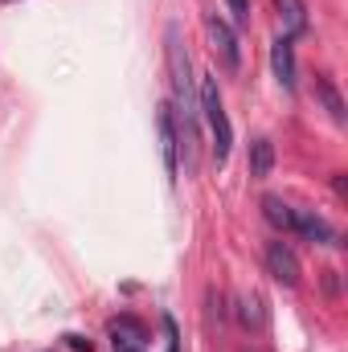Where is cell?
<instances>
[{
	"label": "cell",
	"instance_id": "1",
	"mask_svg": "<svg viewBox=\"0 0 348 352\" xmlns=\"http://www.w3.org/2000/svg\"><path fill=\"white\" fill-rule=\"evenodd\" d=\"M168 74H173V98H176V115L180 119V152H184V168L197 164V82H193V66H188V50L180 45L176 25L168 29Z\"/></svg>",
	"mask_w": 348,
	"mask_h": 352
},
{
	"label": "cell",
	"instance_id": "2",
	"mask_svg": "<svg viewBox=\"0 0 348 352\" xmlns=\"http://www.w3.org/2000/svg\"><path fill=\"white\" fill-rule=\"evenodd\" d=\"M197 111H201L205 123H209L213 160L226 164V160H230V148H234V127H230V115H226V102H221V90H217V78H213V74H205L201 87H197Z\"/></svg>",
	"mask_w": 348,
	"mask_h": 352
},
{
	"label": "cell",
	"instance_id": "3",
	"mask_svg": "<svg viewBox=\"0 0 348 352\" xmlns=\"http://www.w3.org/2000/svg\"><path fill=\"white\" fill-rule=\"evenodd\" d=\"M205 33H209V45H213L221 70H226V74H238V70H242V45H238L234 25L221 21L217 12H209V16H205Z\"/></svg>",
	"mask_w": 348,
	"mask_h": 352
},
{
	"label": "cell",
	"instance_id": "4",
	"mask_svg": "<svg viewBox=\"0 0 348 352\" xmlns=\"http://www.w3.org/2000/svg\"><path fill=\"white\" fill-rule=\"evenodd\" d=\"M287 234H295L303 242H316V246H340V234L328 226V217H320L316 209H299V205H291Z\"/></svg>",
	"mask_w": 348,
	"mask_h": 352
},
{
	"label": "cell",
	"instance_id": "5",
	"mask_svg": "<svg viewBox=\"0 0 348 352\" xmlns=\"http://www.w3.org/2000/svg\"><path fill=\"white\" fill-rule=\"evenodd\" d=\"M266 270H270V278L274 283H283V287H299V254L283 242V238H274V242H266Z\"/></svg>",
	"mask_w": 348,
	"mask_h": 352
},
{
	"label": "cell",
	"instance_id": "6",
	"mask_svg": "<svg viewBox=\"0 0 348 352\" xmlns=\"http://www.w3.org/2000/svg\"><path fill=\"white\" fill-rule=\"evenodd\" d=\"M156 131H160V156H164V173H168V180H176V173H180V140H176L173 107H160V111H156Z\"/></svg>",
	"mask_w": 348,
	"mask_h": 352
},
{
	"label": "cell",
	"instance_id": "7",
	"mask_svg": "<svg viewBox=\"0 0 348 352\" xmlns=\"http://www.w3.org/2000/svg\"><path fill=\"white\" fill-rule=\"evenodd\" d=\"M111 340H115V352H144L148 332H144V324H140V320L123 316V320H115V324H111Z\"/></svg>",
	"mask_w": 348,
	"mask_h": 352
},
{
	"label": "cell",
	"instance_id": "8",
	"mask_svg": "<svg viewBox=\"0 0 348 352\" xmlns=\"http://www.w3.org/2000/svg\"><path fill=\"white\" fill-rule=\"evenodd\" d=\"M270 66H274V74H279L283 87L295 90V45H291V37H274V45H270Z\"/></svg>",
	"mask_w": 348,
	"mask_h": 352
},
{
	"label": "cell",
	"instance_id": "9",
	"mask_svg": "<svg viewBox=\"0 0 348 352\" xmlns=\"http://www.w3.org/2000/svg\"><path fill=\"white\" fill-rule=\"evenodd\" d=\"M274 12H279V21H283V37L307 33V4H303V0H274Z\"/></svg>",
	"mask_w": 348,
	"mask_h": 352
},
{
	"label": "cell",
	"instance_id": "10",
	"mask_svg": "<svg viewBox=\"0 0 348 352\" xmlns=\"http://www.w3.org/2000/svg\"><path fill=\"white\" fill-rule=\"evenodd\" d=\"M316 98L324 102V111L332 115V123H345V119H348L345 98H340V90H336V82H332V78H316Z\"/></svg>",
	"mask_w": 348,
	"mask_h": 352
},
{
	"label": "cell",
	"instance_id": "11",
	"mask_svg": "<svg viewBox=\"0 0 348 352\" xmlns=\"http://www.w3.org/2000/svg\"><path fill=\"white\" fill-rule=\"evenodd\" d=\"M270 168H274V144H270V140H254V144H250V176H270Z\"/></svg>",
	"mask_w": 348,
	"mask_h": 352
},
{
	"label": "cell",
	"instance_id": "12",
	"mask_svg": "<svg viewBox=\"0 0 348 352\" xmlns=\"http://www.w3.org/2000/svg\"><path fill=\"white\" fill-rule=\"evenodd\" d=\"M238 307H242L238 316H242V324H246V328H262V324H266V316H262V299H259V295H242V303H238Z\"/></svg>",
	"mask_w": 348,
	"mask_h": 352
},
{
	"label": "cell",
	"instance_id": "13",
	"mask_svg": "<svg viewBox=\"0 0 348 352\" xmlns=\"http://www.w3.org/2000/svg\"><path fill=\"white\" fill-rule=\"evenodd\" d=\"M226 4H230V12H234V21H238V25H246V21H250V0H226Z\"/></svg>",
	"mask_w": 348,
	"mask_h": 352
},
{
	"label": "cell",
	"instance_id": "14",
	"mask_svg": "<svg viewBox=\"0 0 348 352\" xmlns=\"http://www.w3.org/2000/svg\"><path fill=\"white\" fill-rule=\"evenodd\" d=\"M70 340V349H78V352H90V340H83V336H66Z\"/></svg>",
	"mask_w": 348,
	"mask_h": 352
}]
</instances>
